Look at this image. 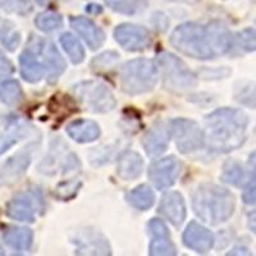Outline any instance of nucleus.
Returning a JSON list of instances; mask_svg holds the SVG:
<instances>
[{"label":"nucleus","instance_id":"f704fd0d","mask_svg":"<svg viewBox=\"0 0 256 256\" xmlns=\"http://www.w3.org/2000/svg\"><path fill=\"white\" fill-rule=\"evenodd\" d=\"M248 226L250 228V230L256 234V212H252L248 214Z\"/></svg>","mask_w":256,"mask_h":256},{"label":"nucleus","instance_id":"9d476101","mask_svg":"<svg viewBox=\"0 0 256 256\" xmlns=\"http://www.w3.org/2000/svg\"><path fill=\"white\" fill-rule=\"evenodd\" d=\"M116 42L128 52H141L150 46L152 35L148 28L136 24H120L114 30Z\"/></svg>","mask_w":256,"mask_h":256},{"label":"nucleus","instance_id":"6ab92c4d","mask_svg":"<svg viewBox=\"0 0 256 256\" xmlns=\"http://www.w3.org/2000/svg\"><path fill=\"white\" fill-rule=\"evenodd\" d=\"M67 134L77 142H91L100 136V127L94 120H80L67 126Z\"/></svg>","mask_w":256,"mask_h":256},{"label":"nucleus","instance_id":"393cba45","mask_svg":"<svg viewBox=\"0 0 256 256\" xmlns=\"http://www.w3.org/2000/svg\"><path fill=\"white\" fill-rule=\"evenodd\" d=\"M244 172L241 164L236 160H228L224 164L223 172H222V180L230 186H241L244 184Z\"/></svg>","mask_w":256,"mask_h":256},{"label":"nucleus","instance_id":"c9c22d12","mask_svg":"<svg viewBox=\"0 0 256 256\" xmlns=\"http://www.w3.org/2000/svg\"><path fill=\"white\" fill-rule=\"evenodd\" d=\"M248 166H250V170L252 172V174H256V152H254L248 156Z\"/></svg>","mask_w":256,"mask_h":256},{"label":"nucleus","instance_id":"7ed1b4c3","mask_svg":"<svg viewBox=\"0 0 256 256\" xmlns=\"http://www.w3.org/2000/svg\"><path fill=\"white\" fill-rule=\"evenodd\" d=\"M192 205L196 216L205 223L216 226L228 220L234 212L236 200L228 190L212 184H201L194 194Z\"/></svg>","mask_w":256,"mask_h":256},{"label":"nucleus","instance_id":"2eb2a0df","mask_svg":"<svg viewBox=\"0 0 256 256\" xmlns=\"http://www.w3.org/2000/svg\"><path fill=\"white\" fill-rule=\"evenodd\" d=\"M169 137H170V126L164 123H156L154 127L144 136L142 145L146 154L150 156H159L168 148Z\"/></svg>","mask_w":256,"mask_h":256},{"label":"nucleus","instance_id":"ddd939ff","mask_svg":"<svg viewBox=\"0 0 256 256\" xmlns=\"http://www.w3.org/2000/svg\"><path fill=\"white\" fill-rule=\"evenodd\" d=\"M184 244L196 252L205 254L214 244V236L208 228L196 222H191L184 233Z\"/></svg>","mask_w":256,"mask_h":256},{"label":"nucleus","instance_id":"6e6552de","mask_svg":"<svg viewBox=\"0 0 256 256\" xmlns=\"http://www.w3.org/2000/svg\"><path fill=\"white\" fill-rule=\"evenodd\" d=\"M170 136L174 138L178 150L184 154L196 152L205 142L204 131L191 120L178 118L170 122Z\"/></svg>","mask_w":256,"mask_h":256},{"label":"nucleus","instance_id":"2f4dec72","mask_svg":"<svg viewBox=\"0 0 256 256\" xmlns=\"http://www.w3.org/2000/svg\"><path fill=\"white\" fill-rule=\"evenodd\" d=\"M244 204L255 205L256 204V174H252L248 184L244 186V194H242Z\"/></svg>","mask_w":256,"mask_h":256},{"label":"nucleus","instance_id":"a211bd4d","mask_svg":"<svg viewBox=\"0 0 256 256\" xmlns=\"http://www.w3.org/2000/svg\"><path fill=\"white\" fill-rule=\"evenodd\" d=\"M144 160L134 152H124L118 159L116 173L122 180H134L142 173Z\"/></svg>","mask_w":256,"mask_h":256},{"label":"nucleus","instance_id":"58836bf2","mask_svg":"<svg viewBox=\"0 0 256 256\" xmlns=\"http://www.w3.org/2000/svg\"><path fill=\"white\" fill-rule=\"evenodd\" d=\"M172 2H176V3H195L198 0H172Z\"/></svg>","mask_w":256,"mask_h":256},{"label":"nucleus","instance_id":"5701e85b","mask_svg":"<svg viewBox=\"0 0 256 256\" xmlns=\"http://www.w3.org/2000/svg\"><path fill=\"white\" fill-rule=\"evenodd\" d=\"M234 98L242 105L256 109V82H238L234 88Z\"/></svg>","mask_w":256,"mask_h":256},{"label":"nucleus","instance_id":"f8f14e48","mask_svg":"<svg viewBox=\"0 0 256 256\" xmlns=\"http://www.w3.org/2000/svg\"><path fill=\"white\" fill-rule=\"evenodd\" d=\"M32 159V145L9 158L3 166H0V186L14 184L18 178L24 174L28 168Z\"/></svg>","mask_w":256,"mask_h":256},{"label":"nucleus","instance_id":"a19ab883","mask_svg":"<svg viewBox=\"0 0 256 256\" xmlns=\"http://www.w3.org/2000/svg\"><path fill=\"white\" fill-rule=\"evenodd\" d=\"M254 2H256V0H254Z\"/></svg>","mask_w":256,"mask_h":256},{"label":"nucleus","instance_id":"a878e982","mask_svg":"<svg viewBox=\"0 0 256 256\" xmlns=\"http://www.w3.org/2000/svg\"><path fill=\"white\" fill-rule=\"evenodd\" d=\"M60 44L63 49L66 50L72 63L78 64L84 59V50L80 41L77 40L72 34H63L60 36Z\"/></svg>","mask_w":256,"mask_h":256},{"label":"nucleus","instance_id":"4c0bfd02","mask_svg":"<svg viewBox=\"0 0 256 256\" xmlns=\"http://www.w3.org/2000/svg\"><path fill=\"white\" fill-rule=\"evenodd\" d=\"M86 10H88V12H90V13H100L102 9L100 8V6H96V4H90V6L86 8Z\"/></svg>","mask_w":256,"mask_h":256},{"label":"nucleus","instance_id":"c756f323","mask_svg":"<svg viewBox=\"0 0 256 256\" xmlns=\"http://www.w3.org/2000/svg\"><path fill=\"white\" fill-rule=\"evenodd\" d=\"M0 6L8 13L26 16L32 12V4L28 0H0Z\"/></svg>","mask_w":256,"mask_h":256},{"label":"nucleus","instance_id":"c85d7f7f","mask_svg":"<svg viewBox=\"0 0 256 256\" xmlns=\"http://www.w3.org/2000/svg\"><path fill=\"white\" fill-rule=\"evenodd\" d=\"M148 254L152 256L176 255V246L170 241V237H152Z\"/></svg>","mask_w":256,"mask_h":256},{"label":"nucleus","instance_id":"ea45409f","mask_svg":"<svg viewBox=\"0 0 256 256\" xmlns=\"http://www.w3.org/2000/svg\"><path fill=\"white\" fill-rule=\"evenodd\" d=\"M0 255H4V251H3V248H0Z\"/></svg>","mask_w":256,"mask_h":256},{"label":"nucleus","instance_id":"473e14b6","mask_svg":"<svg viewBox=\"0 0 256 256\" xmlns=\"http://www.w3.org/2000/svg\"><path fill=\"white\" fill-rule=\"evenodd\" d=\"M148 230L152 237H168L169 233L166 230V224L159 219H152L148 223Z\"/></svg>","mask_w":256,"mask_h":256},{"label":"nucleus","instance_id":"4468645a","mask_svg":"<svg viewBox=\"0 0 256 256\" xmlns=\"http://www.w3.org/2000/svg\"><path fill=\"white\" fill-rule=\"evenodd\" d=\"M159 212L174 227H180L186 219V205L180 192H169L163 196L159 205Z\"/></svg>","mask_w":256,"mask_h":256},{"label":"nucleus","instance_id":"f03ea898","mask_svg":"<svg viewBox=\"0 0 256 256\" xmlns=\"http://www.w3.org/2000/svg\"><path fill=\"white\" fill-rule=\"evenodd\" d=\"M248 118L240 109L220 108L205 118L204 138L212 152H233L246 141Z\"/></svg>","mask_w":256,"mask_h":256},{"label":"nucleus","instance_id":"dca6fc26","mask_svg":"<svg viewBox=\"0 0 256 256\" xmlns=\"http://www.w3.org/2000/svg\"><path fill=\"white\" fill-rule=\"evenodd\" d=\"M70 26L81 36L90 49L96 50L102 46L105 41L104 32L94 24L92 20L84 17H72Z\"/></svg>","mask_w":256,"mask_h":256},{"label":"nucleus","instance_id":"72a5a7b5","mask_svg":"<svg viewBox=\"0 0 256 256\" xmlns=\"http://www.w3.org/2000/svg\"><path fill=\"white\" fill-rule=\"evenodd\" d=\"M13 72L12 63L3 56V52H0V74H9Z\"/></svg>","mask_w":256,"mask_h":256},{"label":"nucleus","instance_id":"1a4fd4ad","mask_svg":"<svg viewBox=\"0 0 256 256\" xmlns=\"http://www.w3.org/2000/svg\"><path fill=\"white\" fill-rule=\"evenodd\" d=\"M44 209V201L40 191L20 192L9 201L6 208V214L9 218L20 222L35 220L38 210Z\"/></svg>","mask_w":256,"mask_h":256},{"label":"nucleus","instance_id":"7c9ffc66","mask_svg":"<svg viewBox=\"0 0 256 256\" xmlns=\"http://www.w3.org/2000/svg\"><path fill=\"white\" fill-rule=\"evenodd\" d=\"M240 48L244 52H256V28H244L236 36Z\"/></svg>","mask_w":256,"mask_h":256},{"label":"nucleus","instance_id":"e433bc0d","mask_svg":"<svg viewBox=\"0 0 256 256\" xmlns=\"http://www.w3.org/2000/svg\"><path fill=\"white\" fill-rule=\"evenodd\" d=\"M250 255L248 250L246 248H233L232 251L230 252V255Z\"/></svg>","mask_w":256,"mask_h":256},{"label":"nucleus","instance_id":"39448f33","mask_svg":"<svg viewBox=\"0 0 256 256\" xmlns=\"http://www.w3.org/2000/svg\"><path fill=\"white\" fill-rule=\"evenodd\" d=\"M158 68L163 72L164 88L173 92H184L196 86L195 74L177 56L163 52L158 58Z\"/></svg>","mask_w":256,"mask_h":256},{"label":"nucleus","instance_id":"b1692460","mask_svg":"<svg viewBox=\"0 0 256 256\" xmlns=\"http://www.w3.org/2000/svg\"><path fill=\"white\" fill-rule=\"evenodd\" d=\"M105 3L114 12L131 16L144 10L148 6V0H105Z\"/></svg>","mask_w":256,"mask_h":256},{"label":"nucleus","instance_id":"412c9836","mask_svg":"<svg viewBox=\"0 0 256 256\" xmlns=\"http://www.w3.org/2000/svg\"><path fill=\"white\" fill-rule=\"evenodd\" d=\"M127 201L138 210H148L155 201L154 191L148 184H141L127 195Z\"/></svg>","mask_w":256,"mask_h":256},{"label":"nucleus","instance_id":"9b49d317","mask_svg":"<svg viewBox=\"0 0 256 256\" xmlns=\"http://www.w3.org/2000/svg\"><path fill=\"white\" fill-rule=\"evenodd\" d=\"M180 173V163L176 156L156 160L148 168V178L158 190H166L174 184Z\"/></svg>","mask_w":256,"mask_h":256},{"label":"nucleus","instance_id":"aec40b11","mask_svg":"<svg viewBox=\"0 0 256 256\" xmlns=\"http://www.w3.org/2000/svg\"><path fill=\"white\" fill-rule=\"evenodd\" d=\"M3 238L9 248L18 251H27L32 246L34 233L30 228L9 226L4 230Z\"/></svg>","mask_w":256,"mask_h":256},{"label":"nucleus","instance_id":"20e7f679","mask_svg":"<svg viewBox=\"0 0 256 256\" xmlns=\"http://www.w3.org/2000/svg\"><path fill=\"white\" fill-rule=\"evenodd\" d=\"M159 78V68L150 59H134L124 64L120 70V82L126 94L138 95L154 88Z\"/></svg>","mask_w":256,"mask_h":256},{"label":"nucleus","instance_id":"4be33fe9","mask_svg":"<svg viewBox=\"0 0 256 256\" xmlns=\"http://www.w3.org/2000/svg\"><path fill=\"white\" fill-rule=\"evenodd\" d=\"M0 99L9 106H16L24 100V91L14 80H8L0 84Z\"/></svg>","mask_w":256,"mask_h":256},{"label":"nucleus","instance_id":"bb28decb","mask_svg":"<svg viewBox=\"0 0 256 256\" xmlns=\"http://www.w3.org/2000/svg\"><path fill=\"white\" fill-rule=\"evenodd\" d=\"M35 24L38 26V30H41V31L52 32L63 26V20H62V17L58 13L45 12L40 13V14L36 17Z\"/></svg>","mask_w":256,"mask_h":256},{"label":"nucleus","instance_id":"cd10ccee","mask_svg":"<svg viewBox=\"0 0 256 256\" xmlns=\"http://www.w3.org/2000/svg\"><path fill=\"white\" fill-rule=\"evenodd\" d=\"M26 134L24 132V126H13L9 130H6V132L0 134V155L6 152L10 146L14 145L16 142L20 140V137Z\"/></svg>","mask_w":256,"mask_h":256},{"label":"nucleus","instance_id":"423d86ee","mask_svg":"<svg viewBox=\"0 0 256 256\" xmlns=\"http://www.w3.org/2000/svg\"><path fill=\"white\" fill-rule=\"evenodd\" d=\"M77 99L95 113H106L116 108V102L112 91L104 84L86 81L74 86Z\"/></svg>","mask_w":256,"mask_h":256},{"label":"nucleus","instance_id":"0eeeda50","mask_svg":"<svg viewBox=\"0 0 256 256\" xmlns=\"http://www.w3.org/2000/svg\"><path fill=\"white\" fill-rule=\"evenodd\" d=\"M30 48L36 52V56L44 66L48 82L56 84L66 70V62L56 45L46 38H31Z\"/></svg>","mask_w":256,"mask_h":256},{"label":"nucleus","instance_id":"f3484780","mask_svg":"<svg viewBox=\"0 0 256 256\" xmlns=\"http://www.w3.org/2000/svg\"><path fill=\"white\" fill-rule=\"evenodd\" d=\"M20 74L30 84H36L40 81L45 74V68L40 62L36 52L27 48L20 56Z\"/></svg>","mask_w":256,"mask_h":256},{"label":"nucleus","instance_id":"f257e3e1","mask_svg":"<svg viewBox=\"0 0 256 256\" xmlns=\"http://www.w3.org/2000/svg\"><path fill=\"white\" fill-rule=\"evenodd\" d=\"M170 44L184 56L206 60L230 52L233 36L228 27L218 20H212L206 26L187 22L172 32Z\"/></svg>","mask_w":256,"mask_h":256}]
</instances>
